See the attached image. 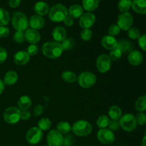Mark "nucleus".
<instances>
[{
  "label": "nucleus",
  "mask_w": 146,
  "mask_h": 146,
  "mask_svg": "<svg viewBox=\"0 0 146 146\" xmlns=\"http://www.w3.org/2000/svg\"><path fill=\"white\" fill-rule=\"evenodd\" d=\"M120 31H121V29H120V28L117 24H113L108 29V33L111 36H115L118 35L119 34Z\"/></svg>",
  "instance_id": "79ce46f5"
},
{
  "label": "nucleus",
  "mask_w": 146,
  "mask_h": 146,
  "mask_svg": "<svg viewBox=\"0 0 146 146\" xmlns=\"http://www.w3.org/2000/svg\"><path fill=\"white\" fill-rule=\"evenodd\" d=\"M108 113L110 118L113 120L119 121L120 118L122 117V111L117 106H112L110 107Z\"/></svg>",
  "instance_id": "bb28decb"
},
{
  "label": "nucleus",
  "mask_w": 146,
  "mask_h": 146,
  "mask_svg": "<svg viewBox=\"0 0 146 146\" xmlns=\"http://www.w3.org/2000/svg\"><path fill=\"white\" fill-rule=\"evenodd\" d=\"M20 4H21V0H9V5L11 8H17L19 7Z\"/></svg>",
  "instance_id": "8fccbe9b"
},
{
  "label": "nucleus",
  "mask_w": 146,
  "mask_h": 146,
  "mask_svg": "<svg viewBox=\"0 0 146 146\" xmlns=\"http://www.w3.org/2000/svg\"><path fill=\"white\" fill-rule=\"evenodd\" d=\"M13 39L15 42L18 43V44L24 43V41H25V35H24V31H16L13 36Z\"/></svg>",
  "instance_id": "58836bf2"
},
{
  "label": "nucleus",
  "mask_w": 146,
  "mask_h": 146,
  "mask_svg": "<svg viewBox=\"0 0 146 146\" xmlns=\"http://www.w3.org/2000/svg\"><path fill=\"white\" fill-rule=\"evenodd\" d=\"M72 135H68V136L66 137L65 138H64V145L65 146H69L73 142V138Z\"/></svg>",
  "instance_id": "603ef678"
},
{
  "label": "nucleus",
  "mask_w": 146,
  "mask_h": 146,
  "mask_svg": "<svg viewBox=\"0 0 146 146\" xmlns=\"http://www.w3.org/2000/svg\"><path fill=\"white\" fill-rule=\"evenodd\" d=\"M133 10L139 14H146V0H133L132 1Z\"/></svg>",
  "instance_id": "412c9836"
},
{
  "label": "nucleus",
  "mask_w": 146,
  "mask_h": 146,
  "mask_svg": "<svg viewBox=\"0 0 146 146\" xmlns=\"http://www.w3.org/2000/svg\"><path fill=\"white\" fill-rule=\"evenodd\" d=\"M42 146H48V145H42Z\"/></svg>",
  "instance_id": "6e6d98bb"
},
{
  "label": "nucleus",
  "mask_w": 146,
  "mask_h": 146,
  "mask_svg": "<svg viewBox=\"0 0 146 146\" xmlns=\"http://www.w3.org/2000/svg\"><path fill=\"white\" fill-rule=\"evenodd\" d=\"M135 107L138 112H144L146 111V95L142 96L137 99Z\"/></svg>",
  "instance_id": "c756f323"
},
{
  "label": "nucleus",
  "mask_w": 146,
  "mask_h": 146,
  "mask_svg": "<svg viewBox=\"0 0 146 146\" xmlns=\"http://www.w3.org/2000/svg\"><path fill=\"white\" fill-rule=\"evenodd\" d=\"M97 138L101 143L105 144V145L113 143L115 141V135L113 131L107 128L100 129L97 133Z\"/></svg>",
  "instance_id": "f8f14e48"
},
{
  "label": "nucleus",
  "mask_w": 146,
  "mask_h": 146,
  "mask_svg": "<svg viewBox=\"0 0 146 146\" xmlns=\"http://www.w3.org/2000/svg\"><path fill=\"white\" fill-rule=\"evenodd\" d=\"M101 45L104 48L108 50H113L114 48H117L118 46V41L114 36L108 35L103 37L101 39Z\"/></svg>",
  "instance_id": "a211bd4d"
},
{
  "label": "nucleus",
  "mask_w": 146,
  "mask_h": 146,
  "mask_svg": "<svg viewBox=\"0 0 146 146\" xmlns=\"http://www.w3.org/2000/svg\"><path fill=\"white\" fill-rule=\"evenodd\" d=\"M132 1L131 0H120L118 4V8L121 12H128V10L131 8Z\"/></svg>",
  "instance_id": "7c9ffc66"
},
{
  "label": "nucleus",
  "mask_w": 146,
  "mask_h": 146,
  "mask_svg": "<svg viewBox=\"0 0 146 146\" xmlns=\"http://www.w3.org/2000/svg\"><path fill=\"white\" fill-rule=\"evenodd\" d=\"M96 22V16L91 12L84 13L79 20V25L81 28L90 29Z\"/></svg>",
  "instance_id": "ddd939ff"
},
{
  "label": "nucleus",
  "mask_w": 146,
  "mask_h": 146,
  "mask_svg": "<svg viewBox=\"0 0 146 146\" xmlns=\"http://www.w3.org/2000/svg\"><path fill=\"white\" fill-rule=\"evenodd\" d=\"M63 21H64V24H65L66 26H67V27H71L74 23V19L71 18L69 16H67Z\"/></svg>",
  "instance_id": "3c124183"
},
{
  "label": "nucleus",
  "mask_w": 146,
  "mask_h": 146,
  "mask_svg": "<svg viewBox=\"0 0 146 146\" xmlns=\"http://www.w3.org/2000/svg\"><path fill=\"white\" fill-rule=\"evenodd\" d=\"M7 56H8V54H7V50L3 47H0V64H3L6 61Z\"/></svg>",
  "instance_id": "a18cd8bd"
},
{
  "label": "nucleus",
  "mask_w": 146,
  "mask_h": 146,
  "mask_svg": "<svg viewBox=\"0 0 146 146\" xmlns=\"http://www.w3.org/2000/svg\"><path fill=\"white\" fill-rule=\"evenodd\" d=\"M25 40L31 44H36L39 42L41 39V35L37 30L33 29H28L24 32Z\"/></svg>",
  "instance_id": "4468645a"
},
{
  "label": "nucleus",
  "mask_w": 146,
  "mask_h": 146,
  "mask_svg": "<svg viewBox=\"0 0 146 146\" xmlns=\"http://www.w3.org/2000/svg\"><path fill=\"white\" fill-rule=\"evenodd\" d=\"M117 48H119L122 54H126L130 53L133 50V46L132 43L127 39H121L118 41V46Z\"/></svg>",
  "instance_id": "5701e85b"
},
{
  "label": "nucleus",
  "mask_w": 146,
  "mask_h": 146,
  "mask_svg": "<svg viewBox=\"0 0 146 146\" xmlns=\"http://www.w3.org/2000/svg\"><path fill=\"white\" fill-rule=\"evenodd\" d=\"M133 24V18L131 13L124 12L121 13L118 18L117 25L120 28V29L123 31H128L130 28H131Z\"/></svg>",
  "instance_id": "6e6552de"
},
{
  "label": "nucleus",
  "mask_w": 146,
  "mask_h": 146,
  "mask_svg": "<svg viewBox=\"0 0 146 146\" xmlns=\"http://www.w3.org/2000/svg\"><path fill=\"white\" fill-rule=\"evenodd\" d=\"M49 7L46 2L42 1H38L35 4L34 7V10L37 15L39 16H45L48 14L49 11Z\"/></svg>",
  "instance_id": "aec40b11"
},
{
  "label": "nucleus",
  "mask_w": 146,
  "mask_h": 146,
  "mask_svg": "<svg viewBox=\"0 0 146 146\" xmlns=\"http://www.w3.org/2000/svg\"><path fill=\"white\" fill-rule=\"evenodd\" d=\"M43 137L42 131L38 127H33L28 131L26 135L27 142L31 145H36L41 141Z\"/></svg>",
  "instance_id": "1a4fd4ad"
},
{
  "label": "nucleus",
  "mask_w": 146,
  "mask_h": 146,
  "mask_svg": "<svg viewBox=\"0 0 146 146\" xmlns=\"http://www.w3.org/2000/svg\"><path fill=\"white\" fill-rule=\"evenodd\" d=\"M9 34V29L7 27H0V38H5Z\"/></svg>",
  "instance_id": "de8ad7c7"
},
{
  "label": "nucleus",
  "mask_w": 146,
  "mask_h": 146,
  "mask_svg": "<svg viewBox=\"0 0 146 146\" xmlns=\"http://www.w3.org/2000/svg\"><path fill=\"white\" fill-rule=\"evenodd\" d=\"M77 81L82 88H89L94 86L96 83V76L93 73L85 71L80 74L77 78Z\"/></svg>",
  "instance_id": "39448f33"
},
{
  "label": "nucleus",
  "mask_w": 146,
  "mask_h": 146,
  "mask_svg": "<svg viewBox=\"0 0 146 146\" xmlns=\"http://www.w3.org/2000/svg\"><path fill=\"white\" fill-rule=\"evenodd\" d=\"M128 36L131 39H138L141 36V33H140L139 29L136 27H131L128 30Z\"/></svg>",
  "instance_id": "c9c22d12"
},
{
  "label": "nucleus",
  "mask_w": 146,
  "mask_h": 146,
  "mask_svg": "<svg viewBox=\"0 0 146 146\" xmlns=\"http://www.w3.org/2000/svg\"><path fill=\"white\" fill-rule=\"evenodd\" d=\"M109 121L110 119L107 115H100L96 121V124L98 128L102 129V128H106L108 126V123H109Z\"/></svg>",
  "instance_id": "72a5a7b5"
},
{
  "label": "nucleus",
  "mask_w": 146,
  "mask_h": 146,
  "mask_svg": "<svg viewBox=\"0 0 146 146\" xmlns=\"http://www.w3.org/2000/svg\"><path fill=\"white\" fill-rule=\"evenodd\" d=\"M68 16L66 7L61 4H56L51 7L48 11V17L53 22L59 23Z\"/></svg>",
  "instance_id": "f03ea898"
},
{
  "label": "nucleus",
  "mask_w": 146,
  "mask_h": 146,
  "mask_svg": "<svg viewBox=\"0 0 146 146\" xmlns=\"http://www.w3.org/2000/svg\"><path fill=\"white\" fill-rule=\"evenodd\" d=\"M18 74L16 71H9L6 73L4 77V84L8 86L14 85V84L17 82L18 81Z\"/></svg>",
  "instance_id": "b1692460"
},
{
  "label": "nucleus",
  "mask_w": 146,
  "mask_h": 146,
  "mask_svg": "<svg viewBox=\"0 0 146 146\" xmlns=\"http://www.w3.org/2000/svg\"><path fill=\"white\" fill-rule=\"evenodd\" d=\"M75 45V41L72 38H67L62 41L61 46L64 50H71Z\"/></svg>",
  "instance_id": "f704fd0d"
},
{
  "label": "nucleus",
  "mask_w": 146,
  "mask_h": 146,
  "mask_svg": "<svg viewBox=\"0 0 146 146\" xmlns=\"http://www.w3.org/2000/svg\"><path fill=\"white\" fill-rule=\"evenodd\" d=\"M61 78H62V79L64 81L71 83H71H74L77 80V77L75 73L70 71H66L63 72V74H61Z\"/></svg>",
  "instance_id": "2f4dec72"
},
{
  "label": "nucleus",
  "mask_w": 146,
  "mask_h": 146,
  "mask_svg": "<svg viewBox=\"0 0 146 146\" xmlns=\"http://www.w3.org/2000/svg\"><path fill=\"white\" fill-rule=\"evenodd\" d=\"M93 36V32L90 29H84L81 31V39L85 41H88L91 39Z\"/></svg>",
  "instance_id": "4c0bfd02"
},
{
  "label": "nucleus",
  "mask_w": 146,
  "mask_h": 146,
  "mask_svg": "<svg viewBox=\"0 0 146 146\" xmlns=\"http://www.w3.org/2000/svg\"><path fill=\"white\" fill-rule=\"evenodd\" d=\"M4 120L8 124H16L21 119V111L16 107H9L4 112Z\"/></svg>",
  "instance_id": "423d86ee"
},
{
  "label": "nucleus",
  "mask_w": 146,
  "mask_h": 146,
  "mask_svg": "<svg viewBox=\"0 0 146 146\" xmlns=\"http://www.w3.org/2000/svg\"><path fill=\"white\" fill-rule=\"evenodd\" d=\"M138 44L143 51H146V34H143L138 38Z\"/></svg>",
  "instance_id": "37998d69"
},
{
  "label": "nucleus",
  "mask_w": 146,
  "mask_h": 146,
  "mask_svg": "<svg viewBox=\"0 0 146 146\" xmlns=\"http://www.w3.org/2000/svg\"><path fill=\"white\" fill-rule=\"evenodd\" d=\"M128 60L130 64L132 66H139L143 61V56L141 52L137 50H133L129 53L128 56Z\"/></svg>",
  "instance_id": "2eb2a0df"
},
{
  "label": "nucleus",
  "mask_w": 146,
  "mask_h": 146,
  "mask_svg": "<svg viewBox=\"0 0 146 146\" xmlns=\"http://www.w3.org/2000/svg\"><path fill=\"white\" fill-rule=\"evenodd\" d=\"M63 49L61 44L56 41H48L42 46V53L45 56L49 58H57L62 54Z\"/></svg>",
  "instance_id": "f257e3e1"
},
{
  "label": "nucleus",
  "mask_w": 146,
  "mask_h": 146,
  "mask_svg": "<svg viewBox=\"0 0 146 146\" xmlns=\"http://www.w3.org/2000/svg\"><path fill=\"white\" fill-rule=\"evenodd\" d=\"M68 14L73 19L80 18L84 14V9L78 4H74L68 9Z\"/></svg>",
  "instance_id": "4be33fe9"
},
{
  "label": "nucleus",
  "mask_w": 146,
  "mask_h": 146,
  "mask_svg": "<svg viewBox=\"0 0 146 146\" xmlns=\"http://www.w3.org/2000/svg\"><path fill=\"white\" fill-rule=\"evenodd\" d=\"M10 21L9 13L6 9L0 8V27H6Z\"/></svg>",
  "instance_id": "cd10ccee"
},
{
  "label": "nucleus",
  "mask_w": 146,
  "mask_h": 146,
  "mask_svg": "<svg viewBox=\"0 0 146 146\" xmlns=\"http://www.w3.org/2000/svg\"><path fill=\"white\" fill-rule=\"evenodd\" d=\"M137 125H144L146 123V115L143 112H139L135 116Z\"/></svg>",
  "instance_id": "ea45409f"
},
{
  "label": "nucleus",
  "mask_w": 146,
  "mask_h": 146,
  "mask_svg": "<svg viewBox=\"0 0 146 146\" xmlns=\"http://www.w3.org/2000/svg\"><path fill=\"white\" fill-rule=\"evenodd\" d=\"M111 60L106 54H101L96 61V68L100 73H106L111 69Z\"/></svg>",
  "instance_id": "9b49d317"
},
{
  "label": "nucleus",
  "mask_w": 146,
  "mask_h": 146,
  "mask_svg": "<svg viewBox=\"0 0 146 146\" xmlns=\"http://www.w3.org/2000/svg\"><path fill=\"white\" fill-rule=\"evenodd\" d=\"M30 60V56L27 51H19L16 53L14 56V61L17 65H25L28 64Z\"/></svg>",
  "instance_id": "6ab92c4d"
},
{
  "label": "nucleus",
  "mask_w": 146,
  "mask_h": 146,
  "mask_svg": "<svg viewBox=\"0 0 146 146\" xmlns=\"http://www.w3.org/2000/svg\"><path fill=\"white\" fill-rule=\"evenodd\" d=\"M29 22L31 29L35 30L41 29L45 25V20L43 18V17L37 15V14L31 16Z\"/></svg>",
  "instance_id": "dca6fc26"
},
{
  "label": "nucleus",
  "mask_w": 146,
  "mask_h": 146,
  "mask_svg": "<svg viewBox=\"0 0 146 146\" xmlns=\"http://www.w3.org/2000/svg\"><path fill=\"white\" fill-rule=\"evenodd\" d=\"M51 126V122L48 118H43L40 119L38 122V128L41 131H48Z\"/></svg>",
  "instance_id": "473e14b6"
},
{
  "label": "nucleus",
  "mask_w": 146,
  "mask_h": 146,
  "mask_svg": "<svg viewBox=\"0 0 146 146\" xmlns=\"http://www.w3.org/2000/svg\"><path fill=\"white\" fill-rule=\"evenodd\" d=\"M44 112V106L40 104L38 105H36L34 108V115H35L36 117L40 116L41 114Z\"/></svg>",
  "instance_id": "49530a36"
},
{
  "label": "nucleus",
  "mask_w": 146,
  "mask_h": 146,
  "mask_svg": "<svg viewBox=\"0 0 146 146\" xmlns=\"http://www.w3.org/2000/svg\"><path fill=\"white\" fill-rule=\"evenodd\" d=\"M31 99L27 96H23L18 101V107L20 111H27L31 107Z\"/></svg>",
  "instance_id": "a878e982"
},
{
  "label": "nucleus",
  "mask_w": 146,
  "mask_h": 146,
  "mask_svg": "<svg viewBox=\"0 0 146 146\" xmlns=\"http://www.w3.org/2000/svg\"><path fill=\"white\" fill-rule=\"evenodd\" d=\"M100 0H83V9L88 12H91L98 8Z\"/></svg>",
  "instance_id": "393cba45"
},
{
  "label": "nucleus",
  "mask_w": 146,
  "mask_h": 146,
  "mask_svg": "<svg viewBox=\"0 0 146 146\" xmlns=\"http://www.w3.org/2000/svg\"><path fill=\"white\" fill-rule=\"evenodd\" d=\"M122 55L123 54L121 50L118 48H115L114 49L111 50L108 56L111 58V61H117V60L120 59L121 58Z\"/></svg>",
  "instance_id": "e433bc0d"
},
{
  "label": "nucleus",
  "mask_w": 146,
  "mask_h": 146,
  "mask_svg": "<svg viewBox=\"0 0 146 146\" xmlns=\"http://www.w3.org/2000/svg\"><path fill=\"white\" fill-rule=\"evenodd\" d=\"M11 24L17 31H24L28 29L29 22L25 14L21 11H16L11 17Z\"/></svg>",
  "instance_id": "7ed1b4c3"
},
{
  "label": "nucleus",
  "mask_w": 146,
  "mask_h": 146,
  "mask_svg": "<svg viewBox=\"0 0 146 146\" xmlns=\"http://www.w3.org/2000/svg\"><path fill=\"white\" fill-rule=\"evenodd\" d=\"M38 51V47L36 44H31L27 48V53L29 56H35L36 55Z\"/></svg>",
  "instance_id": "c03bdc74"
},
{
  "label": "nucleus",
  "mask_w": 146,
  "mask_h": 146,
  "mask_svg": "<svg viewBox=\"0 0 146 146\" xmlns=\"http://www.w3.org/2000/svg\"><path fill=\"white\" fill-rule=\"evenodd\" d=\"M31 113L28 111H21V118L24 121H27L31 118Z\"/></svg>",
  "instance_id": "09e8293b"
},
{
  "label": "nucleus",
  "mask_w": 146,
  "mask_h": 146,
  "mask_svg": "<svg viewBox=\"0 0 146 146\" xmlns=\"http://www.w3.org/2000/svg\"><path fill=\"white\" fill-rule=\"evenodd\" d=\"M57 131L61 133V134H67L72 131V127L70 125L69 123L66 121H61L56 125Z\"/></svg>",
  "instance_id": "c85d7f7f"
},
{
  "label": "nucleus",
  "mask_w": 146,
  "mask_h": 146,
  "mask_svg": "<svg viewBox=\"0 0 146 146\" xmlns=\"http://www.w3.org/2000/svg\"><path fill=\"white\" fill-rule=\"evenodd\" d=\"M108 128L111 131H117L120 128V122L118 120H110L109 123H108Z\"/></svg>",
  "instance_id": "a19ab883"
},
{
  "label": "nucleus",
  "mask_w": 146,
  "mask_h": 146,
  "mask_svg": "<svg viewBox=\"0 0 146 146\" xmlns=\"http://www.w3.org/2000/svg\"><path fill=\"white\" fill-rule=\"evenodd\" d=\"M52 36L56 42H62L66 38L67 33L65 28L61 26L55 27L52 31Z\"/></svg>",
  "instance_id": "f3484780"
},
{
  "label": "nucleus",
  "mask_w": 146,
  "mask_h": 146,
  "mask_svg": "<svg viewBox=\"0 0 146 146\" xmlns=\"http://www.w3.org/2000/svg\"><path fill=\"white\" fill-rule=\"evenodd\" d=\"M141 146H146V135L143 138L142 142H141Z\"/></svg>",
  "instance_id": "5fc2aeb1"
},
{
  "label": "nucleus",
  "mask_w": 146,
  "mask_h": 146,
  "mask_svg": "<svg viewBox=\"0 0 146 146\" xmlns=\"http://www.w3.org/2000/svg\"><path fill=\"white\" fill-rule=\"evenodd\" d=\"M92 125L89 122L84 120H80L74 123L72 131L77 136H87L92 132Z\"/></svg>",
  "instance_id": "20e7f679"
},
{
  "label": "nucleus",
  "mask_w": 146,
  "mask_h": 146,
  "mask_svg": "<svg viewBox=\"0 0 146 146\" xmlns=\"http://www.w3.org/2000/svg\"><path fill=\"white\" fill-rule=\"evenodd\" d=\"M4 88H5V84H4V81L0 79V95L3 93Z\"/></svg>",
  "instance_id": "864d4df0"
},
{
  "label": "nucleus",
  "mask_w": 146,
  "mask_h": 146,
  "mask_svg": "<svg viewBox=\"0 0 146 146\" xmlns=\"http://www.w3.org/2000/svg\"><path fill=\"white\" fill-rule=\"evenodd\" d=\"M120 125L126 132H132L137 128L135 116L131 113L123 115L119 120Z\"/></svg>",
  "instance_id": "0eeeda50"
},
{
  "label": "nucleus",
  "mask_w": 146,
  "mask_h": 146,
  "mask_svg": "<svg viewBox=\"0 0 146 146\" xmlns=\"http://www.w3.org/2000/svg\"><path fill=\"white\" fill-rule=\"evenodd\" d=\"M64 136L58 131L52 130L47 135V143L48 146H63Z\"/></svg>",
  "instance_id": "9d476101"
}]
</instances>
